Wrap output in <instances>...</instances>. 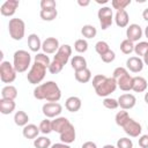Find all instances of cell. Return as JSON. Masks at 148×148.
Wrapping results in <instances>:
<instances>
[{
	"instance_id": "cell-36",
	"label": "cell",
	"mask_w": 148,
	"mask_h": 148,
	"mask_svg": "<svg viewBox=\"0 0 148 148\" xmlns=\"http://www.w3.org/2000/svg\"><path fill=\"white\" fill-rule=\"evenodd\" d=\"M39 131L43 133V134H49L52 132V120H50L49 118L44 119L40 121L39 124Z\"/></svg>"
},
{
	"instance_id": "cell-25",
	"label": "cell",
	"mask_w": 148,
	"mask_h": 148,
	"mask_svg": "<svg viewBox=\"0 0 148 148\" xmlns=\"http://www.w3.org/2000/svg\"><path fill=\"white\" fill-rule=\"evenodd\" d=\"M71 65H72V68L75 72H77V71L87 68V60L82 56H74L71 60Z\"/></svg>"
},
{
	"instance_id": "cell-12",
	"label": "cell",
	"mask_w": 148,
	"mask_h": 148,
	"mask_svg": "<svg viewBox=\"0 0 148 148\" xmlns=\"http://www.w3.org/2000/svg\"><path fill=\"white\" fill-rule=\"evenodd\" d=\"M142 34H143V31H142L141 27L139 24H136V23L130 24L127 27V29H126V37H127L128 40H131L133 43L134 42H139V39L142 37Z\"/></svg>"
},
{
	"instance_id": "cell-21",
	"label": "cell",
	"mask_w": 148,
	"mask_h": 148,
	"mask_svg": "<svg viewBox=\"0 0 148 148\" xmlns=\"http://www.w3.org/2000/svg\"><path fill=\"white\" fill-rule=\"evenodd\" d=\"M39 127H37L35 124H28L23 127L22 130V134L25 139H36L38 138V134H39Z\"/></svg>"
},
{
	"instance_id": "cell-1",
	"label": "cell",
	"mask_w": 148,
	"mask_h": 148,
	"mask_svg": "<svg viewBox=\"0 0 148 148\" xmlns=\"http://www.w3.org/2000/svg\"><path fill=\"white\" fill-rule=\"evenodd\" d=\"M34 97L39 101L45 99L47 102H58L61 98V90L54 81H46L34 89Z\"/></svg>"
},
{
	"instance_id": "cell-5",
	"label": "cell",
	"mask_w": 148,
	"mask_h": 148,
	"mask_svg": "<svg viewBox=\"0 0 148 148\" xmlns=\"http://www.w3.org/2000/svg\"><path fill=\"white\" fill-rule=\"evenodd\" d=\"M46 68L47 67H45V66H43L40 64L34 62V65L31 66L30 71L27 74V80L29 81V83H31V84L40 83L43 81V79L45 77Z\"/></svg>"
},
{
	"instance_id": "cell-15",
	"label": "cell",
	"mask_w": 148,
	"mask_h": 148,
	"mask_svg": "<svg viewBox=\"0 0 148 148\" xmlns=\"http://www.w3.org/2000/svg\"><path fill=\"white\" fill-rule=\"evenodd\" d=\"M118 103H119V106L121 108V110H130L135 106L136 98L133 94H123L119 96Z\"/></svg>"
},
{
	"instance_id": "cell-32",
	"label": "cell",
	"mask_w": 148,
	"mask_h": 148,
	"mask_svg": "<svg viewBox=\"0 0 148 148\" xmlns=\"http://www.w3.org/2000/svg\"><path fill=\"white\" fill-rule=\"evenodd\" d=\"M34 146L36 148H50L52 145L47 136H38L34 140Z\"/></svg>"
},
{
	"instance_id": "cell-24",
	"label": "cell",
	"mask_w": 148,
	"mask_h": 148,
	"mask_svg": "<svg viewBox=\"0 0 148 148\" xmlns=\"http://www.w3.org/2000/svg\"><path fill=\"white\" fill-rule=\"evenodd\" d=\"M147 80L142 76H134L133 77V88L132 90L135 92H143L147 89Z\"/></svg>"
},
{
	"instance_id": "cell-19",
	"label": "cell",
	"mask_w": 148,
	"mask_h": 148,
	"mask_svg": "<svg viewBox=\"0 0 148 148\" xmlns=\"http://www.w3.org/2000/svg\"><path fill=\"white\" fill-rule=\"evenodd\" d=\"M81 105H82V102L77 96H71L65 102V108L69 112H77L81 109Z\"/></svg>"
},
{
	"instance_id": "cell-48",
	"label": "cell",
	"mask_w": 148,
	"mask_h": 148,
	"mask_svg": "<svg viewBox=\"0 0 148 148\" xmlns=\"http://www.w3.org/2000/svg\"><path fill=\"white\" fill-rule=\"evenodd\" d=\"M81 148H97V145L95 142H92V141H87V142H84L82 145Z\"/></svg>"
},
{
	"instance_id": "cell-34",
	"label": "cell",
	"mask_w": 148,
	"mask_h": 148,
	"mask_svg": "<svg viewBox=\"0 0 148 148\" xmlns=\"http://www.w3.org/2000/svg\"><path fill=\"white\" fill-rule=\"evenodd\" d=\"M148 51V42H138L134 45V52L136 57H143Z\"/></svg>"
},
{
	"instance_id": "cell-38",
	"label": "cell",
	"mask_w": 148,
	"mask_h": 148,
	"mask_svg": "<svg viewBox=\"0 0 148 148\" xmlns=\"http://www.w3.org/2000/svg\"><path fill=\"white\" fill-rule=\"evenodd\" d=\"M35 62L40 64V65H43V66H45L47 68L51 65V60H50L49 56H46L45 53H37L35 56Z\"/></svg>"
},
{
	"instance_id": "cell-53",
	"label": "cell",
	"mask_w": 148,
	"mask_h": 148,
	"mask_svg": "<svg viewBox=\"0 0 148 148\" xmlns=\"http://www.w3.org/2000/svg\"><path fill=\"white\" fill-rule=\"evenodd\" d=\"M143 34H145V36H146V37H147V39H148V25L145 28V32H143Z\"/></svg>"
},
{
	"instance_id": "cell-18",
	"label": "cell",
	"mask_w": 148,
	"mask_h": 148,
	"mask_svg": "<svg viewBox=\"0 0 148 148\" xmlns=\"http://www.w3.org/2000/svg\"><path fill=\"white\" fill-rule=\"evenodd\" d=\"M69 124L71 123L66 117H57L52 120V131L60 134Z\"/></svg>"
},
{
	"instance_id": "cell-41",
	"label": "cell",
	"mask_w": 148,
	"mask_h": 148,
	"mask_svg": "<svg viewBox=\"0 0 148 148\" xmlns=\"http://www.w3.org/2000/svg\"><path fill=\"white\" fill-rule=\"evenodd\" d=\"M117 148H133V142L130 138H120L117 141Z\"/></svg>"
},
{
	"instance_id": "cell-39",
	"label": "cell",
	"mask_w": 148,
	"mask_h": 148,
	"mask_svg": "<svg viewBox=\"0 0 148 148\" xmlns=\"http://www.w3.org/2000/svg\"><path fill=\"white\" fill-rule=\"evenodd\" d=\"M128 5H131V0H112L111 1L112 8L117 10H124Z\"/></svg>"
},
{
	"instance_id": "cell-10",
	"label": "cell",
	"mask_w": 148,
	"mask_h": 148,
	"mask_svg": "<svg viewBox=\"0 0 148 148\" xmlns=\"http://www.w3.org/2000/svg\"><path fill=\"white\" fill-rule=\"evenodd\" d=\"M123 130H124V132L128 136H131V138H138L141 134V132H142V126L136 120L130 118L128 121L123 126Z\"/></svg>"
},
{
	"instance_id": "cell-44",
	"label": "cell",
	"mask_w": 148,
	"mask_h": 148,
	"mask_svg": "<svg viewBox=\"0 0 148 148\" xmlns=\"http://www.w3.org/2000/svg\"><path fill=\"white\" fill-rule=\"evenodd\" d=\"M101 59H102V61H104V62H106V64H109V62H112L114 59H116V53L110 49L105 54H103V56H101Z\"/></svg>"
},
{
	"instance_id": "cell-27",
	"label": "cell",
	"mask_w": 148,
	"mask_h": 148,
	"mask_svg": "<svg viewBox=\"0 0 148 148\" xmlns=\"http://www.w3.org/2000/svg\"><path fill=\"white\" fill-rule=\"evenodd\" d=\"M75 80L80 83H87L91 80V72L90 69L87 67L84 69H81V71H77L75 72Z\"/></svg>"
},
{
	"instance_id": "cell-35",
	"label": "cell",
	"mask_w": 148,
	"mask_h": 148,
	"mask_svg": "<svg viewBox=\"0 0 148 148\" xmlns=\"http://www.w3.org/2000/svg\"><path fill=\"white\" fill-rule=\"evenodd\" d=\"M74 49L79 53H84L88 50V42L86 39H83V38L76 39L75 43H74Z\"/></svg>"
},
{
	"instance_id": "cell-54",
	"label": "cell",
	"mask_w": 148,
	"mask_h": 148,
	"mask_svg": "<svg viewBox=\"0 0 148 148\" xmlns=\"http://www.w3.org/2000/svg\"><path fill=\"white\" fill-rule=\"evenodd\" d=\"M103 148H117V147H114L112 145H105V146H103Z\"/></svg>"
},
{
	"instance_id": "cell-42",
	"label": "cell",
	"mask_w": 148,
	"mask_h": 148,
	"mask_svg": "<svg viewBox=\"0 0 148 148\" xmlns=\"http://www.w3.org/2000/svg\"><path fill=\"white\" fill-rule=\"evenodd\" d=\"M62 68H64V66H61L60 64H58V62H56V61H51V65L49 66V72L51 73V74H58V73H60L61 71H62Z\"/></svg>"
},
{
	"instance_id": "cell-46",
	"label": "cell",
	"mask_w": 148,
	"mask_h": 148,
	"mask_svg": "<svg viewBox=\"0 0 148 148\" xmlns=\"http://www.w3.org/2000/svg\"><path fill=\"white\" fill-rule=\"evenodd\" d=\"M106 76L104 75V74H97V75H95L94 77H92V87L95 88V87H97L99 83H102V81L105 79Z\"/></svg>"
},
{
	"instance_id": "cell-40",
	"label": "cell",
	"mask_w": 148,
	"mask_h": 148,
	"mask_svg": "<svg viewBox=\"0 0 148 148\" xmlns=\"http://www.w3.org/2000/svg\"><path fill=\"white\" fill-rule=\"evenodd\" d=\"M103 105L109 110H116L119 106V103H118V99H114L111 97H105L103 99Z\"/></svg>"
},
{
	"instance_id": "cell-16",
	"label": "cell",
	"mask_w": 148,
	"mask_h": 148,
	"mask_svg": "<svg viewBox=\"0 0 148 148\" xmlns=\"http://www.w3.org/2000/svg\"><path fill=\"white\" fill-rule=\"evenodd\" d=\"M75 136H76V132H75V127L73 124H69L61 133H60V141L64 143H72L75 141Z\"/></svg>"
},
{
	"instance_id": "cell-14",
	"label": "cell",
	"mask_w": 148,
	"mask_h": 148,
	"mask_svg": "<svg viewBox=\"0 0 148 148\" xmlns=\"http://www.w3.org/2000/svg\"><path fill=\"white\" fill-rule=\"evenodd\" d=\"M18 5H20V2H18L17 0H7V1H5V2L1 5V7H0V13H1V15L7 16V17L13 16V15L15 14V12H16Z\"/></svg>"
},
{
	"instance_id": "cell-13",
	"label": "cell",
	"mask_w": 148,
	"mask_h": 148,
	"mask_svg": "<svg viewBox=\"0 0 148 148\" xmlns=\"http://www.w3.org/2000/svg\"><path fill=\"white\" fill-rule=\"evenodd\" d=\"M59 47H60L59 40L56 37H47L42 44V50H43V53L45 54L54 53L59 50Z\"/></svg>"
},
{
	"instance_id": "cell-3",
	"label": "cell",
	"mask_w": 148,
	"mask_h": 148,
	"mask_svg": "<svg viewBox=\"0 0 148 148\" xmlns=\"http://www.w3.org/2000/svg\"><path fill=\"white\" fill-rule=\"evenodd\" d=\"M8 31H9V36L14 40H21L24 37V34H25V23H24V21L18 18V17L10 18L9 23H8Z\"/></svg>"
},
{
	"instance_id": "cell-7",
	"label": "cell",
	"mask_w": 148,
	"mask_h": 148,
	"mask_svg": "<svg viewBox=\"0 0 148 148\" xmlns=\"http://www.w3.org/2000/svg\"><path fill=\"white\" fill-rule=\"evenodd\" d=\"M97 16H98V20H99L101 28L103 30H106L112 24L113 13H112V9L110 7H102L101 9H98Z\"/></svg>"
},
{
	"instance_id": "cell-6",
	"label": "cell",
	"mask_w": 148,
	"mask_h": 148,
	"mask_svg": "<svg viewBox=\"0 0 148 148\" xmlns=\"http://www.w3.org/2000/svg\"><path fill=\"white\" fill-rule=\"evenodd\" d=\"M16 69L9 61H1L0 64V80L3 83H12L16 79Z\"/></svg>"
},
{
	"instance_id": "cell-20",
	"label": "cell",
	"mask_w": 148,
	"mask_h": 148,
	"mask_svg": "<svg viewBox=\"0 0 148 148\" xmlns=\"http://www.w3.org/2000/svg\"><path fill=\"white\" fill-rule=\"evenodd\" d=\"M114 21H116V24L119 28L128 27L130 16H128V13L126 12V9H124V10H117V13L114 15Z\"/></svg>"
},
{
	"instance_id": "cell-2",
	"label": "cell",
	"mask_w": 148,
	"mask_h": 148,
	"mask_svg": "<svg viewBox=\"0 0 148 148\" xmlns=\"http://www.w3.org/2000/svg\"><path fill=\"white\" fill-rule=\"evenodd\" d=\"M31 62V56L25 50H17L13 56V65L17 73H24Z\"/></svg>"
},
{
	"instance_id": "cell-43",
	"label": "cell",
	"mask_w": 148,
	"mask_h": 148,
	"mask_svg": "<svg viewBox=\"0 0 148 148\" xmlns=\"http://www.w3.org/2000/svg\"><path fill=\"white\" fill-rule=\"evenodd\" d=\"M57 8V3L54 0H42L40 9H54Z\"/></svg>"
},
{
	"instance_id": "cell-57",
	"label": "cell",
	"mask_w": 148,
	"mask_h": 148,
	"mask_svg": "<svg viewBox=\"0 0 148 148\" xmlns=\"http://www.w3.org/2000/svg\"><path fill=\"white\" fill-rule=\"evenodd\" d=\"M147 128H148V127H147Z\"/></svg>"
},
{
	"instance_id": "cell-4",
	"label": "cell",
	"mask_w": 148,
	"mask_h": 148,
	"mask_svg": "<svg viewBox=\"0 0 148 148\" xmlns=\"http://www.w3.org/2000/svg\"><path fill=\"white\" fill-rule=\"evenodd\" d=\"M117 81L113 77H105L102 83H99L97 87H95V92L97 94V96L99 97H108L109 95H111L112 92H114V90L117 89Z\"/></svg>"
},
{
	"instance_id": "cell-51",
	"label": "cell",
	"mask_w": 148,
	"mask_h": 148,
	"mask_svg": "<svg viewBox=\"0 0 148 148\" xmlns=\"http://www.w3.org/2000/svg\"><path fill=\"white\" fill-rule=\"evenodd\" d=\"M77 3H79L81 7H86V6H89L90 1H88V0H87V1H81V0H79V1H77Z\"/></svg>"
},
{
	"instance_id": "cell-56",
	"label": "cell",
	"mask_w": 148,
	"mask_h": 148,
	"mask_svg": "<svg viewBox=\"0 0 148 148\" xmlns=\"http://www.w3.org/2000/svg\"><path fill=\"white\" fill-rule=\"evenodd\" d=\"M108 0H103V1H97V3H106Z\"/></svg>"
},
{
	"instance_id": "cell-11",
	"label": "cell",
	"mask_w": 148,
	"mask_h": 148,
	"mask_svg": "<svg viewBox=\"0 0 148 148\" xmlns=\"http://www.w3.org/2000/svg\"><path fill=\"white\" fill-rule=\"evenodd\" d=\"M143 60L140 57L133 56L126 60V68L132 73H140L143 69Z\"/></svg>"
},
{
	"instance_id": "cell-31",
	"label": "cell",
	"mask_w": 148,
	"mask_h": 148,
	"mask_svg": "<svg viewBox=\"0 0 148 148\" xmlns=\"http://www.w3.org/2000/svg\"><path fill=\"white\" fill-rule=\"evenodd\" d=\"M81 34L84 38H94L97 35V30L91 24H84L81 29Z\"/></svg>"
},
{
	"instance_id": "cell-47",
	"label": "cell",
	"mask_w": 148,
	"mask_h": 148,
	"mask_svg": "<svg viewBox=\"0 0 148 148\" xmlns=\"http://www.w3.org/2000/svg\"><path fill=\"white\" fill-rule=\"evenodd\" d=\"M139 146L141 148H148V134H143L139 138Z\"/></svg>"
},
{
	"instance_id": "cell-37",
	"label": "cell",
	"mask_w": 148,
	"mask_h": 148,
	"mask_svg": "<svg viewBox=\"0 0 148 148\" xmlns=\"http://www.w3.org/2000/svg\"><path fill=\"white\" fill-rule=\"evenodd\" d=\"M95 50H96V52L99 54V57L101 56H103V54H105L109 50H110V46H109V44L106 43V42H104V40H98L96 44H95Z\"/></svg>"
},
{
	"instance_id": "cell-9",
	"label": "cell",
	"mask_w": 148,
	"mask_h": 148,
	"mask_svg": "<svg viewBox=\"0 0 148 148\" xmlns=\"http://www.w3.org/2000/svg\"><path fill=\"white\" fill-rule=\"evenodd\" d=\"M42 111L46 118H57L61 113L62 106L58 102H47L43 105Z\"/></svg>"
},
{
	"instance_id": "cell-17",
	"label": "cell",
	"mask_w": 148,
	"mask_h": 148,
	"mask_svg": "<svg viewBox=\"0 0 148 148\" xmlns=\"http://www.w3.org/2000/svg\"><path fill=\"white\" fill-rule=\"evenodd\" d=\"M133 77L134 76H132V75H130V73H127L124 76L116 80L118 88H120V90H123V91L132 90V88H133Z\"/></svg>"
},
{
	"instance_id": "cell-55",
	"label": "cell",
	"mask_w": 148,
	"mask_h": 148,
	"mask_svg": "<svg viewBox=\"0 0 148 148\" xmlns=\"http://www.w3.org/2000/svg\"><path fill=\"white\" fill-rule=\"evenodd\" d=\"M145 102H146V103L148 104V91H147V92L145 94Z\"/></svg>"
},
{
	"instance_id": "cell-26",
	"label": "cell",
	"mask_w": 148,
	"mask_h": 148,
	"mask_svg": "<svg viewBox=\"0 0 148 148\" xmlns=\"http://www.w3.org/2000/svg\"><path fill=\"white\" fill-rule=\"evenodd\" d=\"M16 97H17V89H16L14 86L8 84V86H5V87L1 89V98L15 101Z\"/></svg>"
},
{
	"instance_id": "cell-29",
	"label": "cell",
	"mask_w": 148,
	"mask_h": 148,
	"mask_svg": "<svg viewBox=\"0 0 148 148\" xmlns=\"http://www.w3.org/2000/svg\"><path fill=\"white\" fill-rule=\"evenodd\" d=\"M58 15V10L57 8L54 9H40L39 12V16L43 21H53Z\"/></svg>"
},
{
	"instance_id": "cell-45",
	"label": "cell",
	"mask_w": 148,
	"mask_h": 148,
	"mask_svg": "<svg viewBox=\"0 0 148 148\" xmlns=\"http://www.w3.org/2000/svg\"><path fill=\"white\" fill-rule=\"evenodd\" d=\"M127 73H128L127 68H125V67H117V68H114V71H113V75H112V77L116 79V80H118L119 77L124 76V75L127 74Z\"/></svg>"
},
{
	"instance_id": "cell-8",
	"label": "cell",
	"mask_w": 148,
	"mask_h": 148,
	"mask_svg": "<svg viewBox=\"0 0 148 148\" xmlns=\"http://www.w3.org/2000/svg\"><path fill=\"white\" fill-rule=\"evenodd\" d=\"M71 56H72V47H71V45L64 44V45H60L59 50L56 52V56L53 58V61L60 64L61 66H65L68 62Z\"/></svg>"
},
{
	"instance_id": "cell-49",
	"label": "cell",
	"mask_w": 148,
	"mask_h": 148,
	"mask_svg": "<svg viewBox=\"0 0 148 148\" xmlns=\"http://www.w3.org/2000/svg\"><path fill=\"white\" fill-rule=\"evenodd\" d=\"M50 148H71V147H69V145H67V143L60 142V143H54V145H52Z\"/></svg>"
},
{
	"instance_id": "cell-28",
	"label": "cell",
	"mask_w": 148,
	"mask_h": 148,
	"mask_svg": "<svg viewBox=\"0 0 148 148\" xmlns=\"http://www.w3.org/2000/svg\"><path fill=\"white\" fill-rule=\"evenodd\" d=\"M29 121V116L24 112V111H16L14 114V123L17 126H22L24 127L25 125H28Z\"/></svg>"
},
{
	"instance_id": "cell-30",
	"label": "cell",
	"mask_w": 148,
	"mask_h": 148,
	"mask_svg": "<svg viewBox=\"0 0 148 148\" xmlns=\"http://www.w3.org/2000/svg\"><path fill=\"white\" fill-rule=\"evenodd\" d=\"M130 118H131V117H130L128 112H127L126 110H121V111H118V112H117V114H116V117H114V120H116V124H117L118 126L123 127V126L128 121Z\"/></svg>"
},
{
	"instance_id": "cell-33",
	"label": "cell",
	"mask_w": 148,
	"mask_h": 148,
	"mask_svg": "<svg viewBox=\"0 0 148 148\" xmlns=\"http://www.w3.org/2000/svg\"><path fill=\"white\" fill-rule=\"evenodd\" d=\"M134 43L128 40L127 38L124 39L121 43H120V51L124 53V54H131L132 52H134Z\"/></svg>"
},
{
	"instance_id": "cell-50",
	"label": "cell",
	"mask_w": 148,
	"mask_h": 148,
	"mask_svg": "<svg viewBox=\"0 0 148 148\" xmlns=\"http://www.w3.org/2000/svg\"><path fill=\"white\" fill-rule=\"evenodd\" d=\"M142 18L148 22V8H146V9L142 12Z\"/></svg>"
},
{
	"instance_id": "cell-52",
	"label": "cell",
	"mask_w": 148,
	"mask_h": 148,
	"mask_svg": "<svg viewBox=\"0 0 148 148\" xmlns=\"http://www.w3.org/2000/svg\"><path fill=\"white\" fill-rule=\"evenodd\" d=\"M142 58H143V59H142V60H143V64L148 66V51H147V52L145 53V56H143Z\"/></svg>"
},
{
	"instance_id": "cell-23",
	"label": "cell",
	"mask_w": 148,
	"mask_h": 148,
	"mask_svg": "<svg viewBox=\"0 0 148 148\" xmlns=\"http://www.w3.org/2000/svg\"><path fill=\"white\" fill-rule=\"evenodd\" d=\"M42 42L40 38L37 34H30L28 36V46L30 49V51L32 52H38L42 49Z\"/></svg>"
},
{
	"instance_id": "cell-22",
	"label": "cell",
	"mask_w": 148,
	"mask_h": 148,
	"mask_svg": "<svg viewBox=\"0 0 148 148\" xmlns=\"http://www.w3.org/2000/svg\"><path fill=\"white\" fill-rule=\"evenodd\" d=\"M16 108L15 101L13 99H6V98H1L0 99V112L2 114H10Z\"/></svg>"
}]
</instances>
